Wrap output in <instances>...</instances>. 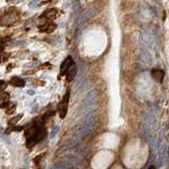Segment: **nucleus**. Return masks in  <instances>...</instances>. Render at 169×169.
<instances>
[{
  "label": "nucleus",
  "mask_w": 169,
  "mask_h": 169,
  "mask_svg": "<svg viewBox=\"0 0 169 169\" xmlns=\"http://www.w3.org/2000/svg\"><path fill=\"white\" fill-rule=\"evenodd\" d=\"M46 129L40 124H34L31 128L26 130V146L32 148L46 136Z\"/></svg>",
  "instance_id": "obj_1"
},
{
  "label": "nucleus",
  "mask_w": 169,
  "mask_h": 169,
  "mask_svg": "<svg viewBox=\"0 0 169 169\" xmlns=\"http://www.w3.org/2000/svg\"><path fill=\"white\" fill-rule=\"evenodd\" d=\"M69 100H70V92H67L64 96L63 97L62 101L59 103L58 111H59V114L61 118H64L66 116L68 106H69Z\"/></svg>",
  "instance_id": "obj_2"
},
{
  "label": "nucleus",
  "mask_w": 169,
  "mask_h": 169,
  "mask_svg": "<svg viewBox=\"0 0 169 169\" xmlns=\"http://www.w3.org/2000/svg\"><path fill=\"white\" fill-rule=\"evenodd\" d=\"M39 29L41 31L43 32H46V33H52L53 32L55 29L57 28V26H56L55 23L52 22V21H47V22L43 23L42 25L38 26Z\"/></svg>",
  "instance_id": "obj_3"
},
{
  "label": "nucleus",
  "mask_w": 169,
  "mask_h": 169,
  "mask_svg": "<svg viewBox=\"0 0 169 169\" xmlns=\"http://www.w3.org/2000/svg\"><path fill=\"white\" fill-rule=\"evenodd\" d=\"M76 74V66L74 62H72L70 63V65L68 68L66 73H65V76H66V80L68 81H72L74 80V78Z\"/></svg>",
  "instance_id": "obj_4"
},
{
  "label": "nucleus",
  "mask_w": 169,
  "mask_h": 169,
  "mask_svg": "<svg viewBox=\"0 0 169 169\" xmlns=\"http://www.w3.org/2000/svg\"><path fill=\"white\" fill-rule=\"evenodd\" d=\"M164 75H165V73L163 70H159V69H153L151 70V76L155 81H156L159 83H162L164 79Z\"/></svg>",
  "instance_id": "obj_5"
},
{
  "label": "nucleus",
  "mask_w": 169,
  "mask_h": 169,
  "mask_svg": "<svg viewBox=\"0 0 169 169\" xmlns=\"http://www.w3.org/2000/svg\"><path fill=\"white\" fill-rule=\"evenodd\" d=\"M73 62V59L72 58L69 56L61 64V67H60V76H63V75H65V73H66L68 68L70 65V63Z\"/></svg>",
  "instance_id": "obj_6"
},
{
  "label": "nucleus",
  "mask_w": 169,
  "mask_h": 169,
  "mask_svg": "<svg viewBox=\"0 0 169 169\" xmlns=\"http://www.w3.org/2000/svg\"><path fill=\"white\" fill-rule=\"evenodd\" d=\"M59 14V11L58 9H48L47 11H45L42 15V17H45L48 20H54L55 18H57V15Z\"/></svg>",
  "instance_id": "obj_7"
},
{
  "label": "nucleus",
  "mask_w": 169,
  "mask_h": 169,
  "mask_svg": "<svg viewBox=\"0 0 169 169\" xmlns=\"http://www.w3.org/2000/svg\"><path fill=\"white\" fill-rule=\"evenodd\" d=\"M16 20H17V16L15 14L10 13V14H8L7 15H5L3 18L2 21H3L4 25H10V24L14 23Z\"/></svg>",
  "instance_id": "obj_8"
},
{
  "label": "nucleus",
  "mask_w": 169,
  "mask_h": 169,
  "mask_svg": "<svg viewBox=\"0 0 169 169\" xmlns=\"http://www.w3.org/2000/svg\"><path fill=\"white\" fill-rule=\"evenodd\" d=\"M10 84L17 87H23L25 85V81L18 77H13L10 80Z\"/></svg>",
  "instance_id": "obj_9"
},
{
  "label": "nucleus",
  "mask_w": 169,
  "mask_h": 169,
  "mask_svg": "<svg viewBox=\"0 0 169 169\" xmlns=\"http://www.w3.org/2000/svg\"><path fill=\"white\" fill-rule=\"evenodd\" d=\"M9 94L7 92H4L2 94H0V105L3 103L9 102Z\"/></svg>",
  "instance_id": "obj_10"
},
{
  "label": "nucleus",
  "mask_w": 169,
  "mask_h": 169,
  "mask_svg": "<svg viewBox=\"0 0 169 169\" xmlns=\"http://www.w3.org/2000/svg\"><path fill=\"white\" fill-rule=\"evenodd\" d=\"M96 10L94 9H90L85 15H84V16L83 17V20H89V19H91L92 17H93L94 15H96Z\"/></svg>",
  "instance_id": "obj_11"
},
{
  "label": "nucleus",
  "mask_w": 169,
  "mask_h": 169,
  "mask_svg": "<svg viewBox=\"0 0 169 169\" xmlns=\"http://www.w3.org/2000/svg\"><path fill=\"white\" fill-rule=\"evenodd\" d=\"M21 117H22V114H19L18 116H16V117H14V118H11V119L9 120V124L11 125V126L15 125V124H17V123H18L20 120Z\"/></svg>",
  "instance_id": "obj_12"
},
{
  "label": "nucleus",
  "mask_w": 169,
  "mask_h": 169,
  "mask_svg": "<svg viewBox=\"0 0 169 169\" xmlns=\"http://www.w3.org/2000/svg\"><path fill=\"white\" fill-rule=\"evenodd\" d=\"M53 114H54L53 112H48L47 113H45L44 115L42 116V121L46 122L48 118H50V117H52V115H53Z\"/></svg>",
  "instance_id": "obj_13"
},
{
  "label": "nucleus",
  "mask_w": 169,
  "mask_h": 169,
  "mask_svg": "<svg viewBox=\"0 0 169 169\" xmlns=\"http://www.w3.org/2000/svg\"><path fill=\"white\" fill-rule=\"evenodd\" d=\"M59 126H55L53 129H52V130L51 132V138H54L56 136V135L59 133Z\"/></svg>",
  "instance_id": "obj_14"
},
{
  "label": "nucleus",
  "mask_w": 169,
  "mask_h": 169,
  "mask_svg": "<svg viewBox=\"0 0 169 169\" xmlns=\"http://www.w3.org/2000/svg\"><path fill=\"white\" fill-rule=\"evenodd\" d=\"M15 108H16L15 105H12V107H9V109L6 111V113H7V114L14 113H15Z\"/></svg>",
  "instance_id": "obj_15"
},
{
  "label": "nucleus",
  "mask_w": 169,
  "mask_h": 169,
  "mask_svg": "<svg viewBox=\"0 0 169 169\" xmlns=\"http://www.w3.org/2000/svg\"><path fill=\"white\" fill-rule=\"evenodd\" d=\"M7 87V83L4 81H0V91H3Z\"/></svg>",
  "instance_id": "obj_16"
},
{
  "label": "nucleus",
  "mask_w": 169,
  "mask_h": 169,
  "mask_svg": "<svg viewBox=\"0 0 169 169\" xmlns=\"http://www.w3.org/2000/svg\"><path fill=\"white\" fill-rule=\"evenodd\" d=\"M29 6L31 8H35L37 6V0H32L29 4Z\"/></svg>",
  "instance_id": "obj_17"
},
{
  "label": "nucleus",
  "mask_w": 169,
  "mask_h": 169,
  "mask_svg": "<svg viewBox=\"0 0 169 169\" xmlns=\"http://www.w3.org/2000/svg\"><path fill=\"white\" fill-rule=\"evenodd\" d=\"M23 129H24V127H23V126H20V127H15V128H13L12 130H15V131H20V130Z\"/></svg>",
  "instance_id": "obj_18"
},
{
  "label": "nucleus",
  "mask_w": 169,
  "mask_h": 169,
  "mask_svg": "<svg viewBox=\"0 0 169 169\" xmlns=\"http://www.w3.org/2000/svg\"><path fill=\"white\" fill-rule=\"evenodd\" d=\"M37 109H38V105H37V104H36V105H35V106L32 107V109H31V113H36Z\"/></svg>",
  "instance_id": "obj_19"
},
{
  "label": "nucleus",
  "mask_w": 169,
  "mask_h": 169,
  "mask_svg": "<svg viewBox=\"0 0 169 169\" xmlns=\"http://www.w3.org/2000/svg\"><path fill=\"white\" fill-rule=\"evenodd\" d=\"M28 94H29L30 96H32V95H34L35 94V92L34 91H28V92H27Z\"/></svg>",
  "instance_id": "obj_20"
},
{
  "label": "nucleus",
  "mask_w": 169,
  "mask_h": 169,
  "mask_svg": "<svg viewBox=\"0 0 169 169\" xmlns=\"http://www.w3.org/2000/svg\"><path fill=\"white\" fill-rule=\"evenodd\" d=\"M148 169H156V167H155L154 166H151V167H150Z\"/></svg>",
  "instance_id": "obj_21"
},
{
  "label": "nucleus",
  "mask_w": 169,
  "mask_h": 169,
  "mask_svg": "<svg viewBox=\"0 0 169 169\" xmlns=\"http://www.w3.org/2000/svg\"><path fill=\"white\" fill-rule=\"evenodd\" d=\"M0 62H1V57H0Z\"/></svg>",
  "instance_id": "obj_22"
},
{
  "label": "nucleus",
  "mask_w": 169,
  "mask_h": 169,
  "mask_svg": "<svg viewBox=\"0 0 169 169\" xmlns=\"http://www.w3.org/2000/svg\"><path fill=\"white\" fill-rule=\"evenodd\" d=\"M0 92H1V91H0Z\"/></svg>",
  "instance_id": "obj_23"
}]
</instances>
